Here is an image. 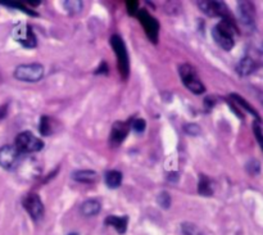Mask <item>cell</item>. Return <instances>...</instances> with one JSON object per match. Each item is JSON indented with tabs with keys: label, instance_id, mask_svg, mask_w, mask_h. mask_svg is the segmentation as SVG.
Returning a JSON list of instances; mask_svg holds the SVG:
<instances>
[{
	"label": "cell",
	"instance_id": "obj_1",
	"mask_svg": "<svg viewBox=\"0 0 263 235\" xmlns=\"http://www.w3.org/2000/svg\"><path fill=\"white\" fill-rule=\"evenodd\" d=\"M235 32L234 20H221L212 29V38L223 50H231L235 45Z\"/></svg>",
	"mask_w": 263,
	"mask_h": 235
},
{
	"label": "cell",
	"instance_id": "obj_2",
	"mask_svg": "<svg viewBox=\"0 0 263 235\" xmlns=\"http://www.w3.org/2000/svg\"><path fill=\"white\" fill-rule=\"evenodd\" d=\"M110 45H112L114 54L117 57V66L122 77L126 80L130 75V59H128V53L124 45V41L121 36L113 35L110 38Z\"/></svg>",
	"mask_w": 263,
	"mask_h": 235
},
{
	"label": "cell",
	"instance_id": "obj_3",
	"mask_svg": "<svg viewBox=\"0 0 263 235\" xmlns=\"http://www.w3.org/2000/svg\"><path fill=\"white\" fill-rule=\"evenodd\" d=\"M15 147L21 154L34 153V152H40L44 148V142L30 131H24L16 137Z\"/></svg>",
	"mask_w": 263,
	"mask_h": 235
},
{
	"label": "cell",
	"instance_id": "obj_4",
	"mask_svg": "<svg viewBox=\"0 0 263 235\" xmlns=\"http://www.w3.org/2000/svg\"><path fill=\"white\" fill-rule=\"evenodd\" d=\"M179 72L184 85L188 87L191 93L197 94V95H200V94L204 93L205 86L200 81L197 72H195V70H194L190 64H181L179 67Z\"/></svg>",
	"mask_w": 263,
	"mask_h": 235
},
{
	"label": "cell",
	"instance_id": "obj_5",
	"mask_svg": "<svg viewBox=\"0 0 263 235\" xmlns=\"http://www.w3.org/2000/svg\"><path fill=\"white\" fill-rule=\"evenodd\" d=\"M18 81L24 82H38L44 76V67L39 63L21 64L13 73Z\"/></svg>",
	"mask_w": 263,
	"mask_h": 235
},
{
	"label": "cell",
	"instance_id": "obj_6",
	"mask_svg": "<svg viewBox=\"0 0 263 235\" xmlns=\"http://www.w3.org/2000/svg\"><path fill=\"white\" fill-rule=\"evenodd\" d=\"M136 18L139 20L142 26L144 27V31L145 34H147L148 39L154 44L158 43L159 29H161L158 21L154 17H152V16L149 15V12L145 11V9H140L139 12H138V15H136Z\"/></svg>",
	"mask_w": 263,
	"mask_h": 235
},
{
	"label": "cell",
	"instance_id": "obj_7",
	"mask_svg": "<svg viewBox=\"0 0 263 235\" xmlns=\"http://www.w3.org/2000/svg\"><path fill=\"white\" fill-rule=\"evenodd\" d=\"M12 36L17 43H20L22 47L27 48V49H32L38 45L35 34L31 27L26 24H20L13 27Z\"/></svg>",
	"mask_w": 263,
	"mask_h": 235
},
{
	"label": "cell",
	"instance_id": "obj_8",
	"mask_svg": "<svg viewBox=\"0 0 263 235\" xmlns=\"http://www.w3.org/2000/svg\"><path fill=\"white\" fill-rule=\"evenodd\" d=\"M198 7L209 17H220L222 20H232L231 13L222 2H198Z\"/></svg>",
	"mask_w": 263,
	"mask_h": 235
},
{
	"label": "cell",
	"instance_id": "obj_9",
	"mask_svg": "<svg viewBox=\"0 0 263 235\" xmlns=\"http://www.w3.org/2000/svg\"><path fill=\"white\" fill-rule=\"evenodd\" d=\"M237 18L240 24L246 30H254L255 27V8L251 2H239L237 3Z\"/></svg>",
	"mask_w": 263,
	"mask_h": 235
},
{
	"label": "cell",
	"instance_id": "obj_10",
	"mask_svg": "<svg viewBox=\"0 0 263 235\" xmlns=\"http://www.w3.org/2000/svg\"><path fill=\"white\" fill-rule=\"evenodd\" d=\"M24 207L34 221H40L44 217V204L41 198L35 193H30L24 199Z\"/></svg>",
	"mask_w": 263,
	"mask_h": 235
},
{
	"label": "cell",
	"instance_id": "obj_11",
	"mask_svg": "<svg viewBox=\"0 0 263 235\" xmlns=\"http://www.w3.org/2000/svg\"><path fill=\"white\" fill-rule=\"evenodd\" d=\"M21 153L15 145H4L0 148V166L4 170H13L18 165Z\"/></svg>",
	"mask_w": 263,
	"mask_h": 235
},
{
	"label": "cell",
	"instance_id": "obj_12",
	"mask_svg": "<svg viewBox=\"0 0 263 235\" xmlns=\"http://www.w3.org/2000/svg\"><path fill=\"white\" fill-rule=\"evenodd\" d=\"M131 124L130 122H122L117 121L112 125V130H110V137H109V144L113 148H117L123 143V140L126 139V137L128 135L130 131Z\"/></svg>",
	"mask_w": 263,
	"mask_h": 235
},
{
	"label": "cell",
	"instance_id": "obj_13",
	"mask_svg": "<svg viewBox=\"0 0 263 235\" xmlns=\"http://www.w3.org/2000/svg\"><path fill=\"white\" fill-rule=\"evenodd\" d=\"M104 223L107 226L114 227L118 234L123 235L127 230L128 217L127 216H108V217H105Z\"/></svg>",
	"mask_w": 263,
	"mask_h": 235
},
{
	"label": "cell",
	"instance_id": "obj_14",
	"mask_svg": "<svg viewBox=\"0 0 263 235\" xmlns=\"http://www.w3.org/2000/svg\"><path fill=\"white\" fill-rule=\"evenodd\" d=\"M100 203H99L96 199H89L85 200L84 203L80 207V211H81L82 216L85 217H90V216H95L100 212Z\"/></svg>",
	"mask_w": 263,
	"mask_h": 235
},
{
	"label": "cell",
	"instance_id": "obj_15",
	"mask_svg": "<svg viewBox=\"0 0 263 235\" xmlns=\"http://www.w3.org/2000/svg\"><path fill=\"white\" fill-rule=\"evenodd\" d=\"M122 172L118 170H109V171L105 172L104 175V181L107 184L108 188L110 189H117L121 186L122 184Z\"/></svg>",
	"mask_w": 263,
	"mask_h": 235
},
{
	"label": "cell",
	"instance_id": "obj_16",
	"mask_svg": "<svg viewBox=\"0 0 263 235\" xmlns=\"http://www.w3.org/2000/svg\"><path fill=\"white\" fill-rule=\"evenodd\" d=\"M255 67H257V64H255V62L253 61L250 57H244V58L237 63L236 71L239 75L248 76L255 70Z\"/></svg>",
	"mask_w": 263,
	"mask_h": 235
},
{
	"label": "cell",
	"instance_id": "obj_17",
	"mask_svg": "<svg viewBox=\"0 0 263 235\" xmlns=\"http://www.w3.org/2000/svg\"><path fill=\"white\" fill-rule=\"evenodd\" d=\"M230 98H231L232 100H234V102L236 103L237 105H240V107L243 108L244 110H246V112H248V113H250L251 116L255 117V119H257V121H258V122H260V116H259V114H258L257 110H255L254 108L251 107V105L249 104L248 102H246V100L243 98V96L237 95V94H230Z\"/></svg>",
	"mask_w": 263,
	"mask_h": 235
},
{
	"label": "cell",
	"instance_id": "obj_18",
	"mask_svg": "<svg viewBox=\"0 0 263 235\" xmlns=\"http://www.w3.org/2000/svg\"><path fill=\"white\" fill-rule=\"evenodd\" d=\"M72 179L77 183H93L96 179V172L93 170H81L72 174Z\"/></svg>",
	"mask_w": 263,
	"mask_h": 235
},
{
	"label": "cell",
	"instance_id": "obj_19",
	"mask_svg": "<svg viewBox=\"0 0 263 235\" xmlns=\"http://www.w3.org/2000/svg\"><path fill=\"white\" fill-rule=\"evenodd\" d=\"M198 192H199L200 195H204V197H211V195H213L212 181L211 179L205 176V175H200L199 183H198Z\"/></svg>",
	"mask_w": 263,
	"mask_h": 235
},
{
	"label": "cell",
	"instance_id": "obj_20",
	"mask_svg": "<svg viewBox=\"0 0 263 235\" xmlns=\"http://www.w3.org/2000/svg\"><path fill=\"white\" fill-rule=\"evenodd\" d=\"M0 4L4 7H8V8H13V9H18V11H22L24 13L29 16H38V13L34 12L32 9L26 8L25 6H22L21 3H17V2H0Z\"/></svg>",
	"mask_w": 263,
	"mask_h": 235
},
{
	"label": "cell",
	"instance_id": "obj_21",
	"mask_svg": "<svg viewBox=\"0 0 263 235\" xmlns=\"http://www.w3.org/2000/svg\"><path fill=\"white\" fill-rule=\"evenodd\" d=\"M39 130H40L41 135L48 137L52 133V126H50V119L47 116H43L40 120V125H39Z\"/></svg>",
	"mask_w": 263,
	"mask_h": 235
},
{
	"label": "cell",
	"instance_id": "obj_22",
	"mask_svg": "<svg viewBox=\"0 0 263 235\" xmlns=\"http://www.w3.org/2000/svg\"><path fill=\"white\" fill-rule=\"evenodd\" d=\"M157 202H158V204L162 207V208L168 209L170 208L172 199H171V195L168 194L167 192H162V193H159V195L157 197Z\"/></svg>",
	"mask_w": 263,
	"mask_h": 235
},
{
	"label": "cell",
	"instance_id": "obj_23",
	"mask_svg": "<svg viewBox=\"0 0 263 235\" xmlns=\"http://www.w3.org/2000/svg\"><path fill=\"white\" fill-rule=\"evenodd\" d=\"M145 128H147V122H145V120H143V119L135 120V121L131 124V129H133V130L138 134L143 133V131L145 130Z\"/></svg>",
	"mask_w": 263,
	"mask_h": 235
},
{
	"label": "cell",
	"instance_id": "obj_24",
	"mask_svg": "<svg viewBox=\"0 0 263 235\" xmlns=\"http://www.w3.org/2000/svg\"><path fill=\"white\" fill-rule=\"evenodd\" d=\"M253 131H254V135L258 140V144L260 145V148H262L263 151V133H262V128H260L259 122L258 121H255L254 124H253Z\"/></svg>",
	"mask_w": 263,
	"mask_h": 235
},
{
	"label": "cell",
	"instance_id": "obj_25",
	"mask_svg": "<svg viewBox=\"0 0 263 235\" xmlns=\"http://www.w3.org/2000/svg\"><path fill=\"white\" fill-rule=\"evenodd\" d=\"M126 7H127L128 15L136 17L138 12H139V2H126Z\"/></svg>",
	"mask_w": 263,
	"mask_h": 235
},
{
	"label": "cell",
	"instance_id": "obj_26",
	"mask_svg": "<svg viewBox=\"0 0 263 235\" xmlns=\"http://www.w3.org/2000/svg\"><path fill=\"white\" fill-rule=\"evenodd\" d=\"M184 130H185V133L189 134V135H199L200 131H202L197 124H186V125L184 126Z\"/></svg>",
	"mask_w": 263,
	"mask_h": 235
},
{
	"label": "cell",
	"instance_id": "obj_27",
	"mask_svg": "<svg viewBox=\"0 0 263 235\" xmlns=\"http://www.w3.org/2000/svg\"><path fill=\"white\" fill-rule=\"evenodd\" d=\"M181 230L184 235H194V232H195V226L190 222H184L181 225Z\"/></svg>",
	"mask_w": 263,
	"mask_h": 235
},
{
	"label": "cell",
	"instance_id": "obj_28",
	"mask_svg": "<svg viewBox=\"0 0 263 235\" xmlns=\"http://www.w3.org/2000/svg\"><path fill=\"white\" fill-rule=\"evenodd\" d=\"M7 114H8V104L0 105V121L3 119H6Z\"/></svg>",
	"mask_w": 263,
	"mask_h": 235
},
{
	"label": "cell",
	"instance_id": "obj_29",
	"mask_svg": "<svg viewBox=\"0 0 263 235\" xmlns=\"http://www.w3.org/2000/svg\"><path fill=\"white\" fill-rule=\"evenodd\" d=\"M204 105H205V109L207 110H209V109H212V108L214 107V99L213 100H212V98H205L204 99Z\"/></svg>",
	"mask_w": 263,
	"mask_h": 235
},
{
	"label": "cell",
	"instance_id": "obj_30",
	"mask_svg": "<svg viewBox=\"0 0 263 235\" xmlns=\"http://www.w3.org/2000/svg\"><path fill=\"white\" fill-rule=\"evenodd\" d=\"M95 73H96V75H98V73H108V67H107V64H105L104 62H103V63H101L100 66L98 67V70L95 71Z\"/></svg>",
	"mask_w": 263,
	"mask_h": 235
},
{
	"label": "cell",
	"instance_id": "obj_31",
	"mask_svg": "<svg viewBox=\"0 0 263 235\" xmlns=\"http://www.w3.org/2000/svg\"><path fill=\"white\" fill-rule=\"evenodd\" d=\"M29 4L30 6H39V4H40V2H29Z\"/></svg>",
	"mask_w": 263,
	"mask_h": 235
},
{
	"label": "cell",
	"instance_id": "obj_32",
	"mask_svg": "<svg viewBox=\"0 0 263 235\" xmlns=\"http://www.w3.org/2000/svg\"><path fill=\"white\" fill-rule=\"evenodd\" d=\"M68 235H78V234H77V232H70Z\"/></svg>",
	"mask_w": 263,
	"mask_h": 235
}]
</instances>
